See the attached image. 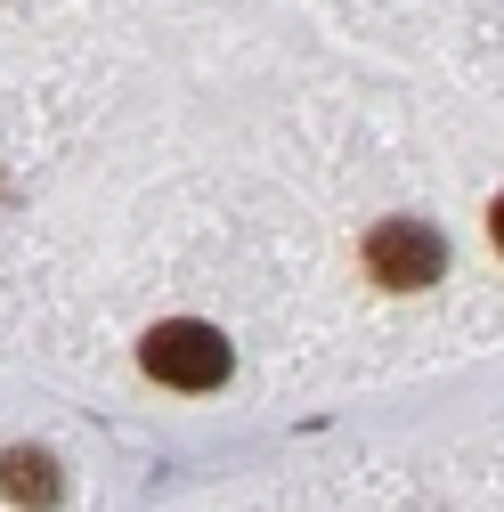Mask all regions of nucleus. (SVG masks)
<instances>
[{
	"label": "nucleus",
	"mask_w": 504,
	"mask_h": 512,
	"mask_svg": "<svg viewBox=\"0 0 504 512\" xmlns=\"http://www.w3.org/2000/svg\"><path fill=\"white\" fill-rule=\"evenodd\" d=\"M439 269H448V244H439L423 220H383L366 236V277L391 285V293H423Z\"/></svg>",
	"instance_id": "obj_2"
},
{
	"label": "nucleus",
	"mask_w": 504,
	"mask_h": 512,
	"mask_svg": "<svg viewBox=\"0 0 504 512\" xmlns=\"http://www.w3.org/2000/svg\"><path fill=\"white\" fill-rule=\"evenodd\" d=\"M0 488H9V504H33V512H49L66 496L57 456H41V447H9V456H0Z\"/></svg>",
	"instance_id": "obj_3"
},
{
	"label": "nucleus",
	"mask_w": 504,
	"mask_h": 512,
	"mask_svg": "<svg viewBox=\"0 0 504 512\" xmlns=\"http://www.w3.org/2000/svg\"><path fill=\"white\" fill-rule=\"evenodd\" d=\"M139 366L155 382H171V391H220L236 350H228L220 326H204V317H163V326L139 342Z\"/></svg>",
	"instance_id": "obj_1"
}]
</instances>
